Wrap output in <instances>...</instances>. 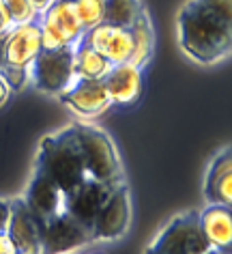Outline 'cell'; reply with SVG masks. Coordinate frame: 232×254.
Segmentation results:
<instances>
[{
	"label": "cell",
	"instance_id": "12",
	"mask_svg": "<svg viewBox=\"0 0 232 254\" xmlns=\"http://www.w3.org/2000/svg\"><path fill=\"white\" fill-rule=\"evenodd\" d=\"M103 86L110 95L112 106L131 108L142 99L144 93V75L140 67H134L131 63L112 65V69L103 75Z\"/></svg>",
	"mask_w": 232,
	"mask_h": 254
},
{
	"label": "cell",
	"instance_id": "6",
	"mask_svg": "<svg viewBox=\"0 0 232 254\" xmlns=\"http://www.w3.org/2000/svg\"><path fill=\"white\" fill-rule=\"evenodd\" d=\"M39 237L41 254H71L89 244H95L91 228L82 226L67 211H60L54 218L41 222Z\"/></svg>",
	"mask_w": 232,
	"mask_h": 254
},
{
	"label": "cell",
	"instance_id": "30",
	"mask_svg": "<svg viewBox=\"0 0 232 254\" xmlns=\"http://www.w3.org/2000/svg\"><path fill=\"white\" fill-rule=\"evenodd\" d=\"M71 254H75V252H71Z\"/></svg>",
	"mask_w": 232,
	"mask_h": 254
},
{
	"label": "cell",
	"instance_id": "2",
	"mask_svg": "<svg viewBox=\"0 0 232 254\" xmlns=\"http://www.w3.org/2000/svg\"><path fill=\"white\" fill-rule=\"evenodd\" d=\"M33 168L46 175L65 196L80 188L86 179H91L73 123L41 138Z\"/></svg>",
	"mask_w": 232,
	"mask_h": 254
},
{
	"label": "cell",
	"instance_id": "22",
	"mask_svg": "<svg viewBox=\"0 0 232 254\" xmlns=\"http://www.w3.org/2000/svg\"><path fill=\"white\" fill-rule=\"evenodd\" d=\"M0 7L4 9V13L9 15L11 24H24L37 20V11L33 9L30 0H0Z\"/></svg>",
	"mask_w": 232,
	"mask_h": 254
},
{
	"label": "cell",
	"instance_id": "28",
	"mask_svg": "<svg viewBox=\"0 0 232 254\" xmlns=\"http://www.w3.org/2000/svg\"><path fill=\"white\" fill-rule=\"evenodd\" d=\"M4 65V35H0V67Z\"/></svg>",
	"mask_w": 232,
	"mask_h": 254
},
{
	"label": "cell",
	"instance_id": "21",
	"mask_svg": "<svg viewBox=\"0 0 232 254\" xmlns=\"http://www.w3.org/2000/svg\"><path fill=\"white\" fill-rule=\"evenodd\" d=\"M71 4L84 30L103 22V0H71Z\"/></svg>",
	"mask_w": 232,
	"mask_h": 254
},
{
	"label": "cell",
	"instance_id": "25",
	"mask_svg": "<svg viewBox=\"0 0 232 254\" xmlns=\"http://www.w3.org/2000/svg\"><path fill=\"white\" fill-rule=\"evenodd\" d=\"M54 0H30V4H33V9L37 11V15L43 13V11H47L49 7H52Z\"/></svg>",
	"mask_w": 232,
	"mask_h": 254
},
{
	"label": "cell",
	"instance_id": "8",
	"mask_svg": "<svg viewBox=\"0 0 232 254\" xmlns=\"http://www.w3.org/2000/svg\"><path fill=\"white\" fill-rule=\"evenodd\" d=\"M58 99L80 119H97L112 106L103 80L73 78L71 84L58 95Z\"/></svg>",
	"mask_w": 232,
	"mask_h": 254
},
{
	"label": "cell",
	"instance_id": "26",
	"mask_svg": "<svg viewBox=\"0 0 232 254\" xmlns=\"http://www.w3.org/2000/svg\"><path fill=\"white\" fill-rule=\"evenodd\" d=\"M13 248H11V241L7 237V231H0V254H9Z\"/></svg>",
	"mask_w": 232,
	"mask_h": 254
},
{
	"label": "cell",
	"instance_id": "24",
	"mask_svg": "<svg viewBox=\"0 0 232 254\" xmlns=\"http://www.w3.org/2000/svg\"><path fill=\"white\" fill-rule=\"evenodd\" d=\"M9 97H11V88H9V84L2 80V75H0V108H4V104L9 101Z\"/></svg>",
	"mask_w": 232,
	"mask_h": 254
},
{
	"label": "cell",
	"instance_id": "7",
	"mask_svg": "<svg viewBox=\"0 0 232 254\" xmlns=\"http://www.w3.org/2000/svg\"><path fill=\"white\" fill-rule=\"evenodd\" d=\"M131 226V196L127 183H121L112 190L105 205L101 207L95 226H93V237L95 241H116L127 235Z\"/></svg>",
	"mask_w": 232,
	"mask_h": 254
},
{
	"label": "cell",
	"instance_id": "11",
	"mask_svg": "<svg viewBox=\"0 0 232 254\" xmlns=\"http://www.w3.org/2000/svg\"><path fill=\"white\" fill-rule=\"evenodd\" d=\"M22 200L26 202L28 211L35 215V220L39 224L54 218L56 213L65 211V194L46 175H41L35 168H33V175H30L28 186L22 194Z\"/></svg>",
	"mask_w": 232,
	"mask_h": 254
},
{
	"label": "cell",
	"instance_id": "10",
	"mask_svg": "<svg viewBox=\"0 0 232 254\" xmlns=\"http://www.w3.org/2000/svg\"><path fill=\"white\" fill-rule=\"evenodd\" d=\"M80 39L89 43L93 50H97L105 61H110V65H123L131 59L134 41H131L129 28L112 26V24L101 22L97 26L84 30V35Z\"/></svg>",
	"mask_w": 232,
	"mask_h": 254
},
{
	"label": "cell",
	"instance_id": "14",
	"mask_svg": "<svg viewBox=\"0 0 232 254\" xmlns=\"http://www.w3.org/2000/svg\"><path fill=\"white\" fill-rule=\"evenodd\" d=\"M11 215L7 224V237L11 241V248L26 254H41V237H39V222L28 211L26 202L22 196L9 200Z\"/></svg>",
	"mask_w": 232,
	"mask_h": 254
},
{
	"label": "cell",
	"instance_id": "16",
	"mask_svg": "<svg viewBox=\"0 0 232 254\" xmlns=\"http://www.w3.org/2000/svg\"><path fill=\"white\" fill-rule=\"evenodd\" d=\"M198 222L202 235L211 248L219 252H228L232 246V209L226 205H206L198 211Z\"/></svg>",
	"mask_w": 232,
	"mask_h": 254
},
{
	"label": "cell",
	"instance_id": "18",
	"mask_svg": "<svg viewBox=\"0 0 232 254\" xmlns=\"http://www.w3.org/2000/svg\"><path fill=\"white\" fill-rule=\"evenodd\" d=\"M39 15L60 30L69 46H75V43L80 41V37L84 35V28H82V24H80L78 15H75L71 0H54L52 7Z\"/></svg>",
	"mask_w": 232,
	"mask_h": 254
},
{
	"label": "cell",
	"instance_id": "17",
	"mask_svg": "<svg viewBox=\"0 0 232 254\" xmlns=\"http://www.w3.org/2000/svg\"><path fill=\"white\" fill-rule=\"evenodd\" d=\"M129 33H131V41H134L129 63L134 67L144 69L150 63L153 52H155V30H153V22H150L148 11H144V13L131 24Z\"/></svg>",
	"mask_w": 232,
	"mask_h": 254
},
{
	"label": "cell",
	"instance_id": "20",
	"mask_svg": "<svg viewBox=\"0 0 232 254\" xmlns=\"http://www.w3.org/2000/svg\"><path fill=\"white\" fill-rule=\"evenodd\" d=\"M144 11L142 0H103V22L112 26L129 28Z\"/></svg>",
	"mask_w": 232,
	"mask_h": 254
},
{
	"label": "cell",
	"instance_id": "4",
	"mask_svg": "<svg viewBox=\"0 0 232 254\" xmlns=\"http://www.w3.org/2000/svg\"><path fill=\"white\" fill-rule=\"evenodd\" d=\"M211 244L202 235L198 211H183L161 226L144 254H209Z\"/></svg>",
	"mask_w": 232,
	"mask_h": 254
},
{
	"label": "cell",
	"instance_id": "9",
	"mask_svg": "<svg viewBox=\"0 0 232 254\" xmlns=\"http://www.w3.org/2000/svg\"><path fill=\"white\" fill-rule=\"evenodd\" d=\"M114 188L116 186H110V183L97 179H86L80 188H75L71 194L65 196V211L73 220H78L82 226L93 231L99 211H101V207L105 205V200H108V196Z\"/></svg>",
	"mask_w": 232,
	"mask_h": 254
},
{
	"label": "cell",
	"instance_id": "23",
	"mask_svg": "<svg viewBox=\"0 0 232 254\" xmlns=\"http://www.w3.org/2000/svg\"><path fill=\"white\" fill-rule=\"evenodd\" d=\"M0 75H2V80L9 84L11 91H22V88L28 84V67H17V65L4 63V65L0 67Z\"/></svg>",
	"mask_w": 232,
	"mask_h": 254
},
{
	"label": "cell",
	"instance_id": "5",
	"mask_svg": "<svg viewBox=\"0 0 232 254\" xmlns=\"http://www.w3.org/2000/svg\"><path fill=\"white\" fill-rule=\"evenodd\" d=\"M73 78V48H43L28 65V82L46 95H60Z\"/></svg>",
	"mask_w": 232,
	"mask_h": 254
},
{
	"label": "cell",
	"instance_id": "27",
	"mask_svg": "<svg viewBox=\"0 0 232 254\" xmlns=\"http://www.w3.org/2000/svg\"><path fill=\"white\" fill-rule=\"evenodd\" d=\"M13 26V24H11V20H9V15L4 13V9L0 7V35H4L7 33V30Z\"/></svg>",
	"mask_w": 232,
	"mask_h": 254
},
{
	"label": "cell",
	"instance_id": "19",
	"mask_svg": "<svg viewBox=\"0 0 232 254\" xmlns=\"http://www.w3.org/2000/svg\"><path fill=\"white\" fill-rule=\"evenodd\" d=\"M112 69L110 61H105L97 50L80 39L73 46V73L75 78L86 80H103V75Z\"/></svg>",
	"mask_w": 232,
	"mask_h": 254
},
{
	"label": "cell",
	"instance_id": "13",
	"mask_svg": "<svg viewBox=\"0 0 232 254\" xmlns=\"http://www.w3.org/2000/svg\"><path fill=\"white\" fill-rule=\"evenodd\" d=\"M43 50L39 22L15 24L4 33V63L17 67H28L35 56Z\"/></svg>",
	"mask_w": 232,
	"mask_h": 254
},
{
	"label": "cell",
	"instance_id": "1",
	"mask_svg": "<svg viewBox=\"0 0 232 254\" xmlns=\"http://www.w3.org/2000/svg\"><path fill=\"white\" fill-rule=\"evenodd\" d=\"M179 46L198 65H217L232 50V0H187L177 17Z\"/></svg>",
	"mask_w": 232,
	"mask_h": 254
},
{
	"label": "cell",
	"instance_id": "29",
	"mask_svg": "<svg viewBox=\"0 0 232 254\" xmlns=\"http://www.w3.org/2000/svg\"><path fill=\"white\" fill-rule=\"evenodd\" d=\"M9 254H26V252H20V250H11Z\"/></svg>",
	"mask_w": 232,
	"mask_h": 254
},
{
	"label": "cell",
	"instance_id": "3",
	"mask_svg": "<svg viewBox=\"0 0 232 254\" xmlns=\"http://www.w3.org/2000/svg\"><path fill=\"white\" fill-rule=\"evenodd\" d=\"M73 127H75V134H78L86 173H89L91 179L110 183V186L125 183L123 162L114 140L105 134L101 127L86 123V121H75Z\"/></svg>",
	"mask_w": 232,
	"mask_h": 254
},
{
	"label": "cell",
	"instance_id": "15",
	"mask_svg": "<svg viewBox=\"0 0 232 254\" xmlns=\"http://www.w3.org/2000/svg\"><path fill=\"white\" fill-rule=\"evenodd\" d=\"M204 198L209 205L232 207V155L230 144L213 155L204 175Z\"/></svg>",
	"mask_w": 232,
	"mask_h": 254
}]
</instances>
